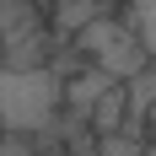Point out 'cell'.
Returning a JSON list of instances; mask_svg holds the SVG:
<instances>
[{
	"label": "cell",
	"instance_id": "obj_2",
	"mask_svg": "<svg viewBox=\"0 0 156 156\" xmlns=\"http://www.w3.org/2000/svg\"><path fill=\"white\" fill-rule=\"evenodd\" d=\"M76 54L86 65H97V70H108L113 81H129V76H140L145 65H151L145 48L135 43V32L124 27V16H92L76 32Z\"/></svg>",
	"mask_w": 156,
	"mask_h": 156
},
{
	"label": "cell",
	"instance_id": "obj_11",
	"mask_svg": "<svg viewBox=\"0 0 156 156\" xmlns=\"http://www.w3.org/2000/svg\"><path fill=\"white\" fill-rule=\"evenodd\" d=\"M140 156H156V135H145V145H140Z\"/></svg>",
	"mask_w": 156,
	"mask_h": 156
},
{
	"label": "cell",
	"instance_id": "obj_5",
	"mask_svg": "<svg viewBox=\"0 0 156 156\" xmlns=\"http://www.w3.org/2000/svg\"><path fill=\"white\" fill-rule=\"evenodd\" d=\"M124 119H129V102H124V81H113L108 92L97 97L92 108L81 113V124L92 129V135H113V129H124Z\"/></svg>",
	"mask_w": 156,
	"mask_h": 156
},
{
	"label": "cell",
	"instance_id": "obj_3",
	"mask_svg": "<svg viewBox=\"0 0 156 156\" xmlns=\"http://www.w3.org/2000/svg\"><path fill=\"white\" fill-rule=\"evenodd\" d=\"M32 32H48L43 27V11L32 5V0H0V48L22 43Z\"/></svg>",
	"mask_w": 156,
	"mask_h": 156
},
{
	"label": "cell",
	"instance_id": "obj_10",
	"mask_svg": "<svg viewBox=\"0 0 156 156\" xmlns=\"http://www.w3.org/2000/svg\"><path fill=\"white\" fill-rule=\"evenodd\" d=\"M145 135H156V97H151V108H145Z\"/></svg>",
	"mask_w": 156,
	"mask_h": 156
},
{
	"label": "cell",
	"instance_id": "obj_8",
	"mask_svg": "<svg viewBox=\"0 0 156 156\" xmlns=\"http://www.w3.org/2000/svg\"><path fill=\"white\" fill-rule=\"evenodd\" d=\"M145 135H124V129H113V135H97V156H140Z\"/></svg>",
	"mask_w": 156,
	"mask_h": 156
},
{
	"label": "cell",
	"instance_id": "obj_1",
	"mask_svg": "<svg viewBox=\"0 0 156 156\" xmlns=\"http://www.w3.org/2000/svg\"><path fill=\"white\" fill-rule=\"evenodd\" d=\"M65 113V81L38 65V70H5L0 65V135H27L38 140Z\"/></svg>",
	"mask_w": 156,
	"mask_h": 156
},
{
	"label": "cell",
	"instance_id": "obj_6",
	"mask_svg": "<svg viewBox=\"0 0 156 156\" xmlns=\"http://www.w3.org/2000/svg\"><path fill=\"white\" fill-rule=\"evenodd\" d=\"M124 27L135 32V43L156 65V0H124Z\"/></svg>",
	"mask_w": 156,
	"mask_h": 156
},
{
	"label": "cell",
	"instance_id": "obj_9",
	"mask_svg": "<svg viewBox=\"0 0 156 156\" xmlns=\"http://www.w3.org/2000/svg\"><path fill=\"white\" fill-rule=\"evenodd\" d=\"M0 156H43V145L27 135H0Z\"/></svg>",
	"mask_w": 156,
	"mask_h": 156
},
{
	"label": "cell",
	"instance_id": "obj_7",
	"mask_svg": "<svg viewBox=\"0 0 156 156\" xmlns=\"http://www.w3.org/2000/svg\"><path fill=\"white\" fill-rule=\"evenodd\" d=\"M92 16H102L97 0H59V32H81Z\"/></svg>",
	"mask_w": 156,
	"mask_h": 156
},
{
	"label": "cell",
	"instance_id": "obj_12",
	"mask_svg": "<svg viewBox=\"0 0 156 156\" xmlns=\"http://www.w3.org/2000/svg\"><path fill=\"white\" fill-rule=\"evenodd\" d=\"M108 5H124V0H108Z\"/></svg>",
	"mask_w": 156,
	"mask_h": 156
},
{
	"label": "cell",
	"instance_id": "obj_13",
	"mask_svg": "<svg viewBox=\"0 0 156 156\" xmlns=\"http://www.w3.org/2000/svg\"><path fill=\"white\" fill-rule=\"evenodd\" d=\"M92 156H97V151H92Z\"/></svg>",
	"mask_w": 156,
	"mask_h": 156
},
{
	"label": "cell",
	"instance_id": "obj_4",
	"mask_svg": "<svg viewBox=\"0 0 156 156\" xmlns=\"http://www.w3.org/2000/svg\"><path fill=\"white\" fill-rule=\"evenodd\" d=\"M108 86H113V76H108V70H97V65H81L76 76H65V113H76V119H81V113L92 108V102L108 92Z\"/></svg>",
	"mask_w": 156,
	"mask_h": 156
}]
</instances>
